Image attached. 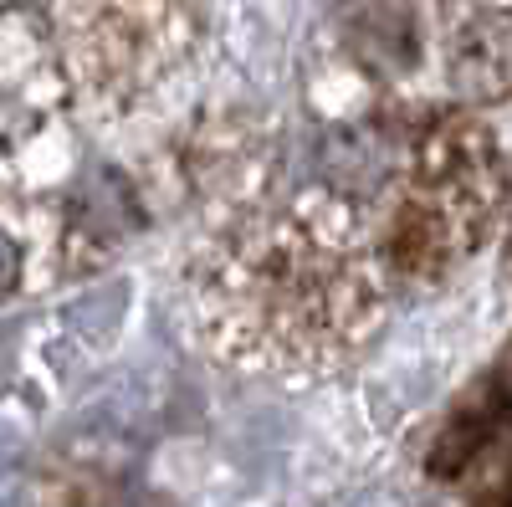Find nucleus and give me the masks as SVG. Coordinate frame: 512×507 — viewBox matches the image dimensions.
Instances as JSON below:
<instances>
[{
  "instance_id": "obj_4",
  "label": "nucleus",
  "mask_w": 512,
  "mask_h": 507,
  "mask_svg": "<svg viewBox=\"0 0 512 507\" xmlns=\"http://www.w3.org/2000/svg\"><path fill=\"white\" fill-rule=\"evenodd\" d=\"M384 139V175L364 200L395 292H436L502 231L512 149L492 118L431 113Z\"/></svg>"
},
{
  "instance_id": "obj_5",
  "label": "nucleus",
  "mask_w": 512,
  "mask_h": 507,
  "mask_svg": "<svg viewBox=\"0 0 512 507\" xmlns=\"http://www.w3.org/2000/svg\"><path fill=\"white\" fill-rule=\"evenodd\" d=\"M88 139L47 11H0V195H77Z\"/></svg>"
},
{
  "instance_id": "obj_2",
  "label": "nucleus",
  "mask_w": 512,
  "mask_h": 507,
  "mask_svg": "<svg viewBox=\"0 0 512 507\" xmlns=\"http://www.w3.org/2000/svg\"><path fill=\"white\" fill-rule=\"evenodd\" d=\"M318 88L344 129L512 108V0H338L318 36Z\"/></svg>"
},
{
  "instance_id": "obj_3",
  "label": "nucleus",
  "mask_w": 512,
  "mask_h": 507,
  "mask_svg": "<svg viewBox=\"0 0 512 507\" xmlns=\"http://www.w3.org/2000/svg\"><path fill=\"white\" fill-rule=\"evenodd\" d=\"M47 26L82 123L123 175L169 154L216 103L195 0H52Z\"/></svg>"
},
{
  "instance_id": "obj_9",
  "label": "nucleus",
  "mask_w": 512,
  "mask_h": 507,
  "mask_svg": "<svg viewBox=\"0 0 512 507\" xmlns=\"http://www.w3.org/2000/svg\"><path fill=\"white\" fill-rule=\"evenodd\" d=\"M507 277H512V226H507Z\"/></svg>"
},
{
  "instance_id": "obj_8",
  "label": "nucleus",
  "mask_w": 512,
  "mask_h": 507,
  "mask_svg": "<svg viewBox=\"0 0 512 507\" xmlns=\"http://www.w3.org/2000/svg\"><path fill=\"white\" fill-rule=\"evenodd\" d=\"M477 507H512V467H507V472L497 477V487H492V492H487V497H482Z\"/></svg>"
},
{
  "instance_id": "obj_7",
  "label": "nucleus",
  "mask_w": 512,
  "mask_h": 507,
  "mask_svg": "<svg viewBox=\"0 0 512 507\" xmlns=\"http://www.w3.org/2000/svg\"><path fill=\"white\" fill-rule=\"evenodd\" d=\"M512 441V338L497 349V359L466 379V390L441 410L436 431L425 436V472L436 482H461L477 472L487 456H497Z\"/></svg>"
},
{
  "instance_id": "obj_6",
  "label": "nucleus",
  "mask_w": 512,
  "mask_h": 507,
  "mask_svg": "<svg viewBox=\"0 0 512 507\" xmlns=\"http://www.w3.org/2000/svg\"><path fill=\"white\" fill-rule=\"evenodd\" d=\"M98 262L103 236L77 195H0V308L47 298Z\"/></svg>"
},
{
  "instance_id": "obj_1",
  "label": "nucleus",
  "mask_w": 512,
  "mask_h": 507,
  "mask_svg": "<svg viewBox=\"0 0 512 507\" xmlns=\"http://www.w3.org/2000/svg\"><path fill=\"white\" fill-rule=\"evenodd\" d=\"M390 292L364 200L308 180L200 231L185 323L210 364L277 390H318L374 349Z\"/></svg>"
}]
</instances>
